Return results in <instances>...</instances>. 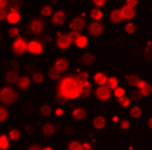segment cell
Wrapping results in <instances>:
<instances>
[{
    "instance_id": "obj_1",
    "label": "cell",
    "mask_w": 152,
    "mask_h": 150,
    "mask_svg": "<svg viewBox=\"0 0 152 150\" xmlns=\"http://www.w3.org/2000/svg\"><path fill=\"white\" fill-rule=\"evenodd\" d=\"M75 86H80L77 83V80H75V75H67V77H64V78L58 83L57 88H58L60 94H64V96H66V94L69 92L72 88H75Z\"/></svg>"
},
{
    "instance_id": "obj_2",
    "label": "cell",
    "mask_w": 152,
    "mask_h": 150,
    "mask_svg": "<svg viewBox=\"0 0 152 150\" xmlns=\"http://www.w3.org/2000/svg\"><path fill=\"white\" fill-rule=\"evenodd\" d=\"M16 99H18V92L10 86L3 88L2 92H0V100H2L3 105H13Z\"/></svg>"
},
{
    "instance_id": "obj_3",
    "label": "cell",
    "mask_w": 152,
    "mask_h": 150,
    "mask_svg": "<svg viewBox=\"0 0 152 150\" xmlns=\"http://www.w3.org/2000/svg\"><path fill=\"white\" fill-rule=\"evenodd\" d=\"M27 50H28V42H27L24 38H18L13 44V52L16 55H22L24 52H27Z\"/></svg>"
},
{
    "instance_id": "obj_4",
    "label": "cell",
    "mask_w": 152,
    "mask_h": 150,
    "mask_svg": "<svg viewBox=\"0 0 152 150\" xmlns=\"http://www.w3.org/2000/svg\"><path fill=\"white\" fill-rule=\"evenodd\" d=\"M96 97H97L99 100H104L105 102V100H108L111 97V89L107 85L105 86H99L97 89H96Z\"/></svg>"
},
{
    "instance_id": "obj_5",
    "label": "cell",
    "mask_w": 152,
    "mask_h": 150,
    "mask_svg": "<svg viewBox=\"0 0 152 150\" xmlns=\"http://www.w3.org/2000/svg\"><path fill=\"white\" fill-rule=\"evenodd\" d=\"M30 31L33 33V35H41L42 33V30H44V22L41 20V19H33L31 22H30Z\"/></svg>"
},
{
    "instance_id": "obj_6",
    "label": "cell",
    "mask_w": 152,
    "mask_h": 150,
    "mask_svg": "<svg viewBox=\"0 0 152 150\" xmlns=\"http://www.w3.org/2000/svg\"><path fill=\"white\" fill-rule=\"evenodd\" d=\"M88 31H89V35H93V36H100L104 33V25L100 24V22H93V24L88 27Z\"/></svg>"
},
{
    "instance_id": "obj_7",
    "label": "cell",
    "mask_w": 152,
    "mask_h": 150,
    "mask_svg": "<svg viewBox=\"0 0 152 150\" xmlns=\"http://www.w3.org/2000/svg\"><path fill=\"white\" fill-rule=\"evenodd\" d=\"M28 52L33 53V55H41L42 53V44L36 39L30 41L28 42Z\"/></svg>"
},
{
    "instance_id": "obj_8",
    "label": "cell",
    "mask_w": 152,
    "mask_h": 150,
    "mask_svg": "<svg viewBox=\"0 0 152 150\" xmlns=\"http://www.w3.org/2000/svg\"><path fill=\"white\" fill-rule=\"evenodd\" d=\"M85 19L83 17H75V19H72L71 22V30L72 31H82L83 28H85Z\"/></svg>"
},
{
    "instance_id": "obj_9",
    "label": "cell",
    "mask_w": 152,
    "mask_h": 150,
    "mask_svg": "<svg viewBox=\"0 0 152 150\" xmlns=\"http://www.w3.org/2000/svg\"><path fill=\"white\" fill-rule=\"evenodd\" d=\"M19 78H20V75H19L16 70H8V72H7V75H5V80H7L8 85H14V83L18 85Z\"/></svg>"
},
{
    "instance_id": "obj_10",
    "label": "cell",
    "mask_w": 152,
    "mask_h": 150,
    "mask_svg": "<svg viewBox=\"0 0 152 150\" xmlns=\"http://www.w3.org/2000/svg\"><path fill=\"white\" fill-rule=\"evenodd\" d=\"M72 44V39H71V36L69 35H61L58 38V41H57V46L60 49H67Z\"/></svg>"
},
{
    "instance_id": "obj_11",
    "label": "cell",
    "mask_w": 152,
    "mask_h": 150,
    "mask_svg": "<svg viewBox=\"0 0 152 150\" xmlns=\"http://www.w3.org/2000/svg\"><path fill=\"white\" fill-rule=\"evenodd\" d=\"M121 13H122V17H124V19L130 20V19L135 17L137 11H135V8H130V7H127V5H124V7L121 8Z\"/></svg>"
},
{
    "instance_id": "obj_12",
    "label": "cell",
    "mask_w": 152,
    "mask_h": 150,
    "mask_svg": "<svg viewBox=\"0 0 152 150\" xmlns=\"http://www.w3.org/2000/svg\"><path fill=\"white\" fill-rule=\"evenodd\" d=\"M67 67H69V61H67L66 58H60L57 59V63H55V69L60 70V72H66Z\"/></svg>"
},
{
    "instance_id": "obj_13",
    "label": "cell",
    "mask_w": 152,
    "mask_h": 150,
    "mask_svg": "<svg viewBox=\"0 0 152 150\" xmlns=\"http://www.w3.org/2000/svg\"><path fill=\"white\" fill-rule=\"evenodd\" d=\"M64 19H66V13H64V11H57V13L53 14V17H52V22H53V24H57V25H63Z\"/></svg>"
},
{
    "instance_id": "obj_14",
    "label": "cell",
    "mask_w": 152,
    "mask_h": 150,
    "mask_svg": "<svg viewBox=\"0 0 152 150\" xmlns=\"http://www.w3.org/2000/svg\"><path fill=\"white\" fill-rule=\"evenodd\" d=\"M107 81H108V77H107L105 74H102V72H97V74L94 75V83L99 86H105Z\"/></svg>"
},
{
    "instance_id": "obj_15",
    "label": "cell",
    "mask_w": 152,
    "mask_h": 150,
    "mask_svg": "<svg viewBox=\"0 0 152 150\" xmlns=\"http://www.w3.org/2000/svg\"><path fill=\"white\" fill-rule=\"evenodd\" d=\"M80 89H82L80 97H83V99H88L89 96H91V83H89V81L83 83V85L80 86Z\"/></svg>"
},
{
    "instance_id": "obj_16",
    "label": "cell",
    "mask_w": 152,
    "mask_h": 150,
    "mask_svg": "<svg viewBox=\"0 0 152 150\" xmlns=\"http://www.w3.org/2000/svg\"><path fill=\"white\" fill-rule=\"evenodd\" d=\"M138 89L141 91V94L143 96H151V92H152V88H151V85H148L146 81H140V85H138Z\"/></svg>"
},
{
    "instance_id": "obj_17",
    "label": "cell",
    "mask_w": 152,
    "mask_h": 150,
    "mask_svg": "<svg viewBox=\"0 0 152 150\" xmlns=\"http://www.w3.org/2000/svg\"><path fill=\"white\" fill-rule=\"evenodd\" d=\"M124 17H122V13H121V9H113L110 13V20L111 22H115V24H118V22H121Z\"/></svg>"
},
{
    "instance_id": "obj_18",
    "label": "cell",
    "mask_w": 152,
    "mask_h": 150,
    "mask_svg": "<svg viewBox=\"0 0 152 150\" xmlns=\"http://www.w3.org/2000/svg\"><path fill=\"white\" fill-rule=\"evenodd\" d=\"M30 86V78L27 75H20V78L18 81V88L19 89H27Z\"/></svg>"
},
{
    "instance_id": "obj_19",
    "label": "cell",
    "mask_w": 152,
    "mask_h": 150,
    "mask_svg": "<svg viewBox=\"0 0 152 150\" xmlns=\"http://www.w3.org/2000/svg\"><path fill=\"white\" fill-rule=\"evenodd\" d=\"M82 63L85 64V66H91L94 63V55L91 52H86V53H83L82 55Z\"/></svg>"
},
{
    "instance_id": "obj_20",
    "label": "cell",
    "mask_w": 152,
    "mask_h": 150,
    "mask_svg": "<svg viewBox=\"0 0 152 150\" xmlns=\"http://www.w3.org/2000/svg\"><path fill=\"white\" fill-rule=\"evenodd\" d=\"M105 119L102 117V116H96L94 117V120H93V125H94V128H97V130H100V128H104L105 127Z\"/></svg>"
},
{
    "instance_id": "obj_21",
    "label": "cell",
    "mask_w": 152,
    "mask_h": 150,
    "mask_svg": "<svg viewBox=\"0 0 152 150\" xmlns=\"http://www.w3.org/2000/svg\"><path fill=\"white\" fill-rule=\"evenodd\" d=\"M11 25H14V24H18V22L20 20V13H18V11H11L10 16H8V19H7Z\"/></svg>"
},
{
    "instance_id": "obj_22",
    "label": "cell",
    "mask_w": 152,
    "mask_h": 150,
    "mask_svg": "<svg viewBox=\"0 0 152 150\" xmlns=\"http://www.w3.org/2000/svg\"><path fill=\"white\" fill-rule=\"evenodd\" d=\"M85 116H86V113H85V109H83V108H75L74 113H72V117H74L75 120L85 119Z\"/></svg>"
},
{
    "instance_id": "obj_23",
    "label": "cell",
    "mask_w": 152,
    "mask_h": 150,
    "mask_svg": "<svg viewBox=\"0 0 152 150\" xmlns=\"http://www.w3.org/2000/svg\"><path fill=\"white\" fill-rule=\"evenodd\" d=\"M55 130H57V127H55L53 124H46V125L42 127V133L46 136H52L53 133H55Z\"/></svg>"
},
{
    "instance_id": "obj_24",
    "label": "cell",
    "mask_w": 152,
    "mask_h": 150,
    "mask_svg": "<svg viewBox=\"0 0 152 150\" xmlns=\"http://www.w3.org/2000/svg\"><path fill=\"white\" fill-rule=\"evenodd\" d=\"M8 7H10V11H18V13H19V9L22 7V2H20V0H10Z\"/></svg>"
},
{
    "instance_id": "obj_25",
    "label": "cell",
    "mask_w": 152,
    "mask_h": 150,
    "mask_svg": "<svg viewBox=\"0 0 152 150\" xmlns=\"http://www.w3.org/2000/svg\"><path fill=\"white\" fill-rule=\"evenodd\" d=\"M144 96L141 94V91L140 89H135V91H132V94H130V100H133V102H140Z\"/></svg>"
},
{
    "instance_id": "obj_26",
    "label": "cell",
    "mask_w": 152,
    "mask_h": 150,
    "mask_svg": "<svg viewBox=\"0 0 152 150\" xmlns=\"http://www.w3.org/2000/svg\"><path fill=\"white\" fill-rule=\"evenodd\" d=\"M8 139H10V136H5V135L0 136V149H2V150H7V149L10 147Z\"/></svg>"
},
{
    "instance_id": "obj_27",
    "label": "cell",
    "mask_w": 152,
    "mask_h": 150,
    "mask_svg": "<svg viewBox=\"0 0 152 150\" xmlns=\"http://www.w3.org/2000/svg\"><path fill=\"white\" fill-rule=\"evenodd\" d=\"M127 81H129V85L130 86H137L138 88V85H140V77L138 75H130V77H127Z\"/></svg>"
},
{
    "instance_id": "obj_28",
    "label": "cell",
    "mask_w": 152,
    "mask_h": 150,
    "mask_svg": "<svg viewBox=\"0 0 152 150\" xmlns=\"http://www.w3.org/2000/svg\"><path fill=\"white\" fill-rule=\"evenodd\" d=\"M39 111H41V116H44V117H47V116L52 114V107H50V105H42Z\"/></svg>"
},
{
    "instance_id": "obj_29",
    "label": "cell",
    "mask_w": 152,
    "mask_h": 150,
    "mask_svg": "<svg viewBox=\"0 0 152 150\" xmlns=\"http://www.w3.org/2000/svg\"><path fill=\"white\" fill-rule=\"evenodd\" d=\"M107 86H108L110 88V89H116V88H118V78H116V77H110V78H108V81H107Z\"/></svg>"
},
{
    "instance_id": "obj_30",
    "label": "cell",
    "mask_w": 152,
    "mask_h": 150,
    "mask_svg": "<svg viewBox=\"0 0 152 150\" xmlns=\"http://www.w3.org/2000/svg\"><path fill=\"white\" fill-rule=\"evenodd\" d=\"M75 46L80 47V49L86 47V46H88V38H86V36H80V38H78V41L75 42Z\"/></svg>"
},
{
    "instance_id": "obj_31",
    "label": "cell",
    "mask_w": 152,
    "mask_h": 150,
    "mask_svg": "<svg viewBox=\"0 0 152 150\" xmlns=\"http://www.w3.org/2000/svg\"><path fill=\"white\" fill-rule=\"evenodd\" d=\"M82 149H83V144H80L78 141L69 142V147H67V150H82Z\"/></svg>"
},
{
    "instance_id": "obj_32",
    "label": "cell",
    "mask_w": 152,
    "mask_h": 150,
    "mask_svg": "<svg viewBox=\"0 0 152 150\" xmlns=\"http://www.w3.org/2000/svg\"><path fill=\"white\" fill-rule=\"evenodd\" d=\"M102 11H100V9H93L91 11V19H94L96 22H97L99 19H102Z\"/></svg>"
},
{
    "instance_id": "obj_33",
    "label": "cell",
    "mask_w": 152,
    "mask_h": 150,
    "mask_svg": "<svg viewBox=\"0 0 152 150\" xmlns=\"http://www.w3.org/2000/svg\"><path fill=\"white\" fill-rule=\"evenodd\" d=\"M60 74H61V72H60V70H57L55 67H52V69L49 70V77H50L52 80H58V78H60Z\"/></svg>"
},
{
    "instance_id": "obj_34",
    "label": "cell",
    "mask_w": 152,
    "mask_h": 150,
    "mask_svg": "<svg viewBox=\"0 0 152 150\" xmlns=\"http://www.w3.org/2000/svg\"><path fill=\"white\" fill-rule=\"evenodd\" d=\"M141 113H143V111H141V108H140V107H133L130 109V116H132V117H140Z\"/></svg>"
},
{
    "instance_id": "obj_35",
    "label": "cell",
    "mask_w": 152,
    "mask_h": 150,
    "mask_svg": "<svg viewBox=\"0 0 152 150\" xmlns=\"http://www.w3.org/2000/svg\"><path fill=\"white\" fill-rule=\"evenodd\" d=\"M19 138H20V131L19 130H11L10 131V139H13V141H18L19 139Z\"/></svg>"
},
{
    "instance_id": "obj_36",
    "label": "cell",
    "mask_w": 152,
    "mask_h": 150,
    "mask_svg": "<svg viewBox=\"0 0 152 150\" xmlns=\"http://www.w3.org/2000/svg\"><path fill=\"white\" fill-rule=\"evenodd\" d=\"M113 94H115V97H118V99L126 97V91H124V88H116Z\"/></svg>"
},
{
    "instance_id": "obj_37",
    "label": "cell",
    "mask_w": 152,
    "mask_h": 150,
    "mask_svg": "<svg viewBox=\"0 0 152 150\" xmlns=\"http://www.w3.org/2000/svg\"><path fill=\"white\" fill-rule=\"evenodd\" d=\"M8 119V109L7 108H0V122H5Z\"/></svg>"
},
{
    "instance_id": "obj_38",
    "label": "cell",
    "mask_w": 152,
    "mask_h": 150,
    "mask_svg": "<svg viewBox=\"0 0 152 150\" xmlns=\"http://www.w3.org/2000/svg\"><path fill=\"white\" fill-rule=\"evenodd\" d=\"M67 100H69V99H67V97L64 96V94H60V92L57 94V102H58L60 105H63V103H66Z\"/></svg>"
},
{
    "instance_id": "obj_39",
    "label": "cell",
    "mask_w": 152,
    "mask_h": 150,
    "mask_svg": "<svg viewBox=\"0 0 152 150\" xmlns=\"http://www.w3.org/2000/svg\"><path fill=\"white\" fill-rule=\"evenodd\" d=\"M146 58L152 59V42H148V46H146Z\"/></svg>"
},
{
    "instance_id": "obj_40",
    "label": "cell",
    "mask_w": 152,
    "mask_h": 150,
    "mask_svg": "<svg viewBox=\"0 0 152 150\" xmlns=\"http://www.w3.org/2000/svg\"><path fill=\"white\" fill-rule=\"evenodd\" d=\"M24 111H25V113H28V114H31L33 111H35V105H33V103H25L24 105Z\"/></svg>"
},
{
    "instance_id": "obj_41",
    "label": "cell",
    "mask_w": 152,
    "mask_h": 150,
    "mask_svg": "<svg viewBox=\"0 0 152 150\" xmlns=\"http://www.w3.org/2000/svg\"><path fill=\"white\" fill-rule=\"evenodd\" d=\"M41 14L46 16V17H47V16H50V14H52V7H49V5H47V7H44L41 9Z\"/></svg>"
},
{
    "instance_id": "obj_42",
    "label": "cell",
    "mask_w": 152,
    "mask_h": 150,
    "mask_svg": "<svg viewBox=\"0 0 152 150\" xmlns=\"http://www.w3.org/2000/svg\"><path fill=\"white\" fill-rule=\"evenodd\" d=\"M42 80H44V75L39 74V72H36V74L33 75V81L35 83H42Z\"/></svg>"
},
{
    "instance_id": "obj_43",
    "label": "cell",
    "mask_w": 152,
    "mask_h": 150,
    "mask_svg": "<svg viewBox=\"0 0 152 150\" xmlns=\"http://www.w3.org/2000/svg\"><path fill=\"white\" fill-rule=\"evenodd\" d=\"M69 36H71V39H72V42L75 44V42L78 41V38H80L82 35H78V31H71V33H69Z\"/></svg>"
},
{
    "instance_id": "obj_44",
    "label": "cell",
    "mask_w": 152,
    "mask_h": 150,
    "mask_svg": "<svg viewBox=\"0 0 152 150\" xmlns=\"http://www.w3.org/2000/svg\"><path fill=\"white\" fill-rule=\"evenodd\" d=\"M124 30H126V33H135V30H137V27H135V24H127Z\"/></svg>"
},
{
    "instance_id": "obj_45",
    "label": "cell",
    "mask_w": 152,
    "mask_h": 150,
    "mask_svg": "<svg viewBox=\"0 0 152 150\" xmlns=\"http://www.w3.org/2000/svg\"><path fill=\"white\" fill-rule=\"evenodd\" d=\"M8 35H10V36H18V35H19L18 27H11V28L8 30Z\"/></svg>"
},
{
    "instance_id": "obj_46",
    "label": "cell",
    "mask_w": 152,
    "mask_h": 150,
    "mask_svg": "<svg viewBox=\"0 0 152 150\" xmlns=\"http://www.w3.org/2000/svg\"><path fill=\"white\" fill-rule=\"evenodd\" d=\"M132 100H129V97H122L119 99V103H121V107H129V103H130Z\"/></svg>"
},
{
    "instance_id": "obj_47",
    "label": "cell",
    "mask_w": 152,
    "mask_h": 150,
    "mask_svg": "<svg viewBox=\"0 0 152 150\" xmlns=\"http://www.w3.org/2000/svg\"><path fill=\"white\" fill-rule=\"evenodd\" d=\"M25 70L28 72V74H31V75H35V74H36V70H35V66H31V64H30V66H25Z\"/></svg>"
},
{
    "instance_id": "obj_48",
    "label": "cell",
    "mask_w": 152,
    "mask_h": 150,
    "mask_svg": "<svg viewBox=\"0 0 152 150\" xmlns=\"http://www.w3.org/2000/svg\"><path fill=\"white\" fill-rule=\"evenodd\" d=\"M129 127H130V122L129 120H121V128L122 130H127Z\"/></svg>"
},
{
    "instance_id": "obj_49",
    "label": "cell",
    "mask_w": 152,
    "mask_h": 150,
    "mask_svg": "<svg viewBox=\"0 0 152 150\" xmlns=\"http://www.w3.org/2000/svg\"><path fill=\"white\" fill-rule=\"evenodd\" d=\"M137 3H138L137 0H129L126 5H127V7H130V8H135V7H137Z\"/></svg>"
},
{
    "instance_id": "obj_50",
    "label": "cell",
    "mask_w": 152,
    "mask_h": 150,
    "mask_svg": "<svg viewBox=\"0 0 152 150\" xmlns=\"http://www.w3.org/2000/svg\"><path fill=\"white\" fill-rule=\"evenodd\" d=\"M105 3H107L105 0H94V5H96V7H104Z\"/></svg>"
},
{
    "instance_id": "obj_51",
    "label": "cell",
    "mask_w": 152,
    "mask_h": 150,
    "mask_svg": "<svg viewBox=\"0 0 152 150\" xmlns=\"http://www.w3.org/2000/svg\"><path fill=\"white\" fill-rule=\"evenodd\" d=\"M82 150H94V149H93V146H91V144L85 142V144H83V149H82Z\"/></svg>"
},
{
    "instance_id": "obj_52",
    "label": "cell",
    "mask_w": 152,
    "mask_h": 150,
    "mask_svg": "<svg viewBox=\"0 0 152 150\" xmlns=\"http://www.w3.org/2000/svg\"><path fill=\"white\" fill-rule=\"evenodd\" d=\"M7 7H8V2H7V0H0V8L5 9Z\"/></svg>"
},
{
    "instance_id": "obj_53",
    "label": "cell",
    "mask_w": 152,
    "mask_h": 150,
    "mask_svg": "<svg viewBox=\"0 0 152 150\" xmlns=\"http://www.w3.org/2000/svg\"><path fill=\"white\" fill-rule=\"evenodd\" d=\"M25 131L27 133H33V131H35V128H33V127H25Z\"/></svg>"
},
{
    "instance_id": "obj_54",
    "label": "cell",
    "mask_w": 152,
    "mask_h": 150,
    "mask_svg": "<svg viewBox=\"0 0 152 150\" xmlns=\"http://www.w3.org/2000/svg\"><path fill=\"white\" fill-rule=\"evenodd\" d=\"M28 150H42L39 146H31V147H28Z\"/></svg>"
},
{
    "instance_id": "obj_55",
    "label": "cell",
    "mask_w": 152,
    "mask_h": 150,
    "mask_svg": "<svg viewBox=\"0 0 152 150\" xmlns=\"http://www.w3.org/2000/svg\"><path fill=\"white\" fill-rule=\"evenodd\" d=\"M55 114H57V116H61V114H63V109H61V108H58L57 111H55Z\"/></svg>"
},
{
    "instance_id": "obj_56",
    "label": "cell",
    "mask_w": 152,
    "mask_h": 150,
    "mask_svg": "<svg viewBox=\"0 0 152 150\" xmlns=\"http://www.w3.org/2000/svg\"><path fill=\"white\" fill-rule=\"evenodd\" d=\"M148 125H149V128H151V130H152V117H151V119H149V122H148Z\"/></svg>"
},
{
    "instance_id": "obj_57",
    "label": "cell",
    "mask_w": 152,
    "mask_h": 150,
    "mask_svg": "<svg viewBox=\"0 0 152 150\" xmlns=\"http://www.w3.org/2000/svg\"><path fill=\"white\" fill-rule=\"evenodd\" d=\"M42 150H53V149H52V147H44Z\"/></svg>"
}]
</instances>
